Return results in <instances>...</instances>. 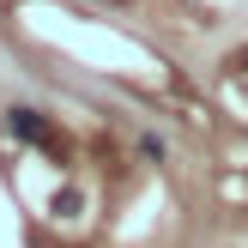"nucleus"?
<instances>
[{
  "label": "nucleus",
  "mask_w": 248,
  "mask_h": 248,
  "mask_svg": "<svg viewBox=\"0 0 248 248\" xmlns=\"http://www.w3.org/2000/svg\"><path fill=\"white\" fill-rule=\"evenodd\" d=\"M73 212H79V188H61L55 194V218H73Z\"/></svg>",
  "instance_id": "nucleus-2"
},
{
  "label": "nucleus",
  "mask_w": 248,
  "mask_h": 248,
  "mask_svg": "<svg viewBox=\"0 0 248 248\" xmlns=\"http://www.w3.org/2000/svg\"><path fill=\"white\" fill-rule=\"evenodd\" d=\"M6 133L24 140V145H48V140H55L48 115H36V109H6Z\"/></svg>",
  "instance_id": "nucleus-1"
}]
</instances>
